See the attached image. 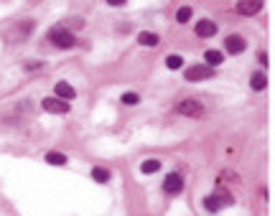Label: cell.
<instances>
[{
    "instance_id": "7",
    "label": "cell",
    "mask_w": 275,
    "mask_h": 216,
    "mask_svg": "<svg viewBox=\"0 0 275 216\" xmlns=\"http://www.w3.org/2000/svg\"><path fill=\"white\" fill-rule=\"evenodd\" d=\"M33 31V20H20V23L10 31V38H16V41H23L28 36V33Z\"/></svg>"
},
{
    "instance_id": "1",
    "label": "cell",
    "mask_w": 275,
    "mask_h": 216,
    "mask_svg": "<svg viewBox=\"0 0 275 216\" xmlns=\"http://www.w3.org/2000/svg\"><path fill=\"white\" fill-rule=\"evenodd\" d=\"M49 38H51V43H54L56 49H72L74 43H77V38L66 28H51L49 31Z\"/></svg>"
},
{
    "instance_id": "17",
    "label": "cell",
    "mask_w": 275,
    "mask_h": 216,
    "mask_svg": "<svg viewBox=\"0 0 275 216\" xmlns=\"http://www.w3.org/2000/svg\"><path fill=\"white\" fill-rule=\"evenodd\" d=\"M46 163H51V165H66V155L64 153H49V155H46Z\"/></svg>"
},
{
    "instance_id": "15",
    "label": "cell",
    "mask_w": 275,
    "mask_h": 216,
    "mask_svg": "<svg viewBox=\"0 0 275 216\" xmlns=\"http://www.w3.org/2000/svg\"><path fill=\"white\" fill-rule=\"evenodd\" d=\"M204 206H206V211H219V209H222V201L212 193V196H206V198H204Z\"/></svg>"
},
{
    "instance_id": "4",
    "label": "cell",
    "mask_w": 275,
    "mask_h": 216,
    "mask_svg": "<svg viewBox=\"0 0 275 216\" xmlns=\"http://www.w3.org/2000/svg\"><path fill=\"white\" fill-rule=\"evenodd\" d=\"M163 191L168 193V196H176V193L183 191V178L178 173H168L166 180H163Z\"/></svg>"
},
{
    "instance_id": "13",
    "label": "cell",
    "mask_w": 275,
    "mask_h": 216,
    "mask_svg": "<svg viewBox=\"0 0 275 216\" xmlns=\"http://www.w3.org/2000/svg\"><path fill=\"white\" fill-rule=\"evenodd\" d=\"M204 59H206V64H209V66H219L222 61H224V56H222V51H206L204 54Z\"/></svg>"
},
{
    "instance_id": "8",
    "label": "cell",
    "mask_w": 275,
    "mask_h": 216,
    "mask_svg": "<svg viewBox=\"0 0 275 216\" xmlns=\"http://www.w3.org/2000/svg\"><path fill=\"white\" fill-rule=\"evenodd\" d=\"M224 46H227V51H229V54H242L247 43H245V38H242V36H227Z\"/></svg>"
},
{
    "instance_id": "12",
    "label": "cell",
    "mask_w": 275,
    "mask_h": 216,
    "mask_svg": "<svg viewBox=\"0 0 275 216\" xmlns=\"http://www.w3.org/2000/svg\"><path fill=\"white\" fill-rule=\"evenodd\" d=\"M250 84H252V89H255V92H262V89L268 87V76L265 74H252V79H250Z\"/></svg>"
},
{
    "instance_id": "5",
    "label": "cell",
    "mask_w": 275,
    "mask_h": 216,
    "mask_svg": "<svg viewBox=\"0 0 275 216\" xmlns=\"http://www.w3.org/2000/svg\"><path fill=\"white\" fill-rule=\"evenodd\" d=\"M209 76H214V72H212V66H189L186 69V79L189 82H201V79H209Z\"/></svg>"
},
{
    "instance_id": "2",
    "label": "cell",
    "mask_w": 275,
    "mask_h": 216,
    "mask_svg": "<svg viewBox=\"0 0 275 216\" xmlns=\"http://www.w3.org/2000/svg\"><path fill=\"white\" fill-rule=\"evenodd\" d=\"M181 115H186V117H204V105L201 102H196V99H183V102H178V107H176Z\"/></svg>"
},
{
    "instance_id": "20",
    "label": "cell",
    "mask_w": 275,
    "mask_h": 216,
    "mask_svg": "<svg viewBox=\"0 0 275 216\" xmlns=\"http://www.w3.org/2000/svg\"><path fill=\"white\" fill-rule=\"evenodd\" d=\"M122 102H125V105H138V102H140V97H138L135 92H125V94H122Z\"/></svg>"
},
{
    "instance_id": "6",
    "label": "cell",
    "mask_w": 275,
    "mask_h": 216,
    "mask_svg": "<svg viewBox=\"0 0 275 216\" xmlns=\"http://www.w3.org/2000/svg\"><path fill=\"white\" fill-rule=\"evenodd\" d=\"M260 10H262L260 0H245V3L237 5V13L239 16H255V13H260Z\"/></svg>"
},
{
    "instance_id": "18",
    "label": "cell",
    "mask_w": 275,
    "mask_h": 216,
    "mask_svg": "<svg viewBox=\"0 0 275 216\" xmlns=\"http://www.w3.org/2000/svg\"><path fill=\"white\" fill-rule=\"evenodd\" d=\"M166 66H168V69H181V66H183V59H181L178 54H171L168 59H166Z\"/></svg>"
},
{
    "instance_id": "9",
    "label": "cell",
    "mask_w": 275,
    "mask_h": 216,
    "mask_svg": "<svg viewBox=\"0 0 275 216\" xmlns=\"http://www.w3.org/2000/svg\"><path fill=\"white\" fill-rule=\"evenodd\" d=\"M56 97L64 99V102H69V99L77 97V89L69 84V82H59V84H56Z\"/></svg>"
},
{
    "instance_id": "16",
    "label": "cell",
    "mask_w": 275,
    "mask_h": 216,
    "mask_svg": "<svg viewBox=\"0 0 275 216\" xmlns=\"http://www.w3.org/2000/svg\"><path fill=\"white\" fill-rule=\"evenodd\" d=\"M140 170L148 176V173H156V170H160V161H156V158H151V161H145L143 165H140Z\"/></svg>"
},
{
    "instance_id": "11",
    "label": "cell",
    "mask_w": 275,
    "mask_h": 216,
    "mask_svg": "<svg viewBox=\"0 0 275 216\" xmlns=\"http://www.w3.org/2000/svg\"><path fill=\"white\" fill-rule=\"evenodd\" d=\"M158 36L151 31H143V33H138V43H143V46H158Z\"/></svg>"
},
{
    "instance_id": "3",
    "label": "cell",
    "mask_w": 275,
    "mask_h": 216,
    "mask_svg": "<svg viewBox=\"0 0 275 216\" xmlns=\"http://www.w3.org/2000/svg\"><path fill=\"white\" fill-rule=\"evenodd\" d=\"M41 105H43L46 112H51V115H66L69 112V102H64L59 97H46Z\"/></svg>"
},
{
    "instance_id": "10",
    "label": "cell",
    "mask_w": 275,
    "mask_h": 216,
    "mask_svg": "<svg viewBox=\"0 0 275 216\" xmlns=\"http://www.w3.org/2000/svg\"><path fill=\"white\" fill-rule=\"evenodd\" d=\"M214 33H216V23H214V20H199V23H196V36L209 38V36H214Z\"/></svg>"
},
{
    "instance_id": "19",
    "label": "cell",
    "mask_w": 275,
    "mask_h": 216,
    "mask_svg": "<svg viewBox=\"0 0 275 216\" xmlns=\"http://www.w3.org/2000/svg\"><path fill=\"white\" fill-rule=\"evenodd\" d=\"M189 18H191V8H189V5L178 8V13H176V20H178V23H186Z\"/></svg>"
},
{
    "instance_id": "14",
    "label": "cell",
    "mask_w": 275,
    "mask_h": 216,
    "mask_svg": "<svg viewBox=\"0 0 275 216\" xmlns=\"http://www.w3.org/2000/svg\"><path fill=\"white\" fill-rule=\"evenodd\" d=\"M92 178H95L97 183H107V180H110V170L107 168H95V170H92Z\"/></svg>"
}]
</instances>
